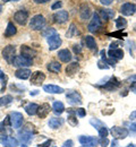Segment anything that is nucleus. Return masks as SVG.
Masks as SVG:
<instances>
[{
  "instance_id": "1",
  "label": "nucleus",
  "mask_w": 136,
  "mask_h": 147,
  "mask_svg": "<svg viewBox=\"0 0 136 147\" xmlns=\"http://www.w3.org/2000/svg\"><path fill=\"white\" fill-rule=\"evenodd\" d=\"M18 136L20 137V140L23 143H30L33 138V126H31V123H27L23 130H20L18 132Z\"/></svg>"
},
{
  "instance_id": "2",
  "label": "nucleus",
  "mask_w": 136,
  "mask_h": 147,
  "mask_svg": "<svg viewBox=\"0 0 136 147\" xmlns=\"http://www.w3.org/2000/svg\"><path fill=\"white\" fill-rule=\"evenodd\" d=\"M45 25V18L42 15H35L34 17H32L30 22V27L34 31H39L41 28H43Z\"/></svg>"
},
{
  "instance_id": "3",
  "label": "nucleus",
  "mask_w": 136,
  "mask_h": 147,
  "mask_svg": "<svg viewBox=\"0 0 136 147\" xmlns=\"http://www.w3.org/2000/svg\"><path fill=\"white\" fill-rule=\"evenodd\" d=\"M101 25H102V19L100 17V15L97 14V13H94L93 14V17L91 19L89 26H87V30L91 33H94V32L99 31V28H101Z\"/></svg>"
},
{
  "instance_id": "4",
  "label": "nucleus",
  "mask_w": 136,
  "mask_h": 147,
  "mask_svg": "<svg viewBox=\"0 0 136 147\" xmlns=\"http://www.w3.org/2000/svg\"><path fill=\"white\" fill-rule=\"evenodd\" d=\"M15 53H16V48L15 45H7L5 47V49L2 50V57L3 59L9 62V63H13V60L15 59Z\"/></svg>"
},
{
  "instance_id": "5",
  "label": "nucleus",
  "mask_w": 136,
  "mask_h": 147,
  "mask_svg": "<svg viewBox=\"0 0 136 147\" xmlns=\"http://www.w3.org/2000/svg\"><path fill=\"white\" fill-rule=\"evenodd\" d=\"M9 117H10V125L14 128L18 129L22 127L23 121H24V117H23L22 113H20V112H12L9 114Z\"/></svg>"
},
{
  "instance_id": "6",
  "label": "nucleus",
  "mask_w": 136,
  "mask_h": 147,
  "mask_svg": "<svg viewBox=\"0 0 136 147\" xmlns=\"http://www.w3.org/2000/svg\"><path fill=\"white\" fill-rule=\"evenodd\" d=\"M14 67H28V66H32V59H27L23 55H16L15 59L13 60V63H12Z\"/></svg>"
},
{
  "instance_id": "7",
  "label": "nucleus",
  "mask_w": 136,
  "mask_h": 147,
  "mask_svg": "<svg viewBox=\"0 0 136 147\" xmlns=\"http://www.w3.org/2000/svg\"><path fill=\"white\" fill-rule=\"evenodd\" d=\"M129 131L126 128H121V127H112L111 128V135L115 139H125L128 136Z\"/></svg>"
},
{
  "instance_id": "8",
  "label": "nucleus",
  "mask_w": 136,
  "mask_h": 147,
  "mask_svg": "<svg viewBox=\"0 0 136 147\" xmlns=\"http://www.w3.org/2000/svg\"><path fill=\"white\" fill-rule=\"evenodd\" d=\"M78 140L82 145L87 147H95L99 144V140L95 137H92V136H79Z\"/></svg>"
},
{
  "instance_id": "9",
  "label": "nucleus",
  "mask_w": 136,
  "mask_h": 147,
  "mask_svg": "<svg viewBox=\"0 0 136 147\" xmlns=\"http://www.w3.org/2000/svg\"><path fill=\"white\" fill-rule=\"evenodd\" d=\"M66 98H67V101H68V103L69 104H72V105H77V104H82V96H81V94L77 92H75V91H72L70 93H68L67 95H66Z\"/></svg>"
},
{
  "instance_id": "10",
  "label": "nucleus",
  "mask_w": 136,
  "mask_h": 147,
  "mask_svg": "<svg viewBox=\"0 0 136 147\" xmlns=\"http://www.w3.org/2000/svg\"><path fill=\"white\" fill-rule=\"evenodd\" d=\"M14 19L20 25H25L27 23V19H28V11L27 10H23V9L16 11L15 15H14Z\"/></svg>"
},
{
  "instance_id": "11",
  "label": "nucleus",
  "mask_w": 136,
  "mask_h": 147,
  "mask_svg": "<svg viewBox=\"0 0 136 147\" xmlns=\"http://www.w3.org/2000/svg\"><path fill=\"white\" fill-rule=\"evenodd\" d=\"M48 44H49V50L50 51H53V50L58 49L61 45V38H60L58 33L52 35V36L48 37Z\"/></svg>"
},
{
  "instance_id": "12",
  "label": "nucleus",
  "mask_w": 136,
  "mask_h": 147,
  "mask_svg": "<svg viewBox=\"0 0 136 147\" xmlns=\"http://www.w3.org/2000/svg\"><path fill=\"white\" fill-rule=\"evenodd\" d=\"M0 143L1 145L6 147H17L18 146V140L14 137H9V136H1L0 137Z\"/></svg>"
},
{
  "instance_id": "13",
  "label": "nucleus",
  "mask_w": 136,
  "mask_h": 147,
  "mask_svg": "<svg viewBox=\"0 0 136 147\" xmlns=\"http://www.w3.org/2000/svg\"><path fill=\"white\" fill-rule=\"evenodd\" d=\"M120 13L125 16H132L134 13H136V6L133 3H129V2L124 3L120 8Z\"/></svg>"
},
{
  "instance_id": "14",
  "label": "nucleus",
  "mask_w": 136,
  "mask_h": 147,
  "mask_svg": "<svg viewBox=\"0 0 136 147\" xmlns=\"http://www.w3.org/2000/svg\"><path fill=\"white\" fill-rule=\"evenodd\" d=\"M45 80V75L42 73V71H35V73H33L32 75V77H31V84L32 85H41L43 82Z\"/></svg>"
},
{
  "instance_id": "15",
  "label": "nucleus",
  "mask_w": 136,
  "mask_h": 147,
  "mask_svg": "<svg viewBox=\"0 0 136 147\" xmlns=\"http://www.w3.org/2000/svg\"><path fill=\"white\" fill-rule=\"evenodd\" d=\"M68 17H69V15L66 10H59L53 15V20L57 24H64L68 20Z\"/></svg>"
},
{
  "instance_id": "16",
  "label": "nucleus",
  "mask_w": 136,
  "mask_h": 147,
  "mask_svg": "<svg viewBox=\"0 0 136 147\" xmlns=\"http://www.w3.org/2000/svg\"><path fill=\"white\" fill-rule=\"evenodd\" d=\"M20 52H22V55L27 58V59H33L35 55H37V51L27 45H22L20 48Z\"/></svg>"
},
{
  "instance_id": "17",
  "label": "nucleus",
  "mask_w": 136,
  "mask_h": 147,
  "mask_svg": "<svg viewBox=\"0 0 136 147\" xmlns=\"http://www.w3.org/2000/svg\"><path fill=\"white\" fill-rule=\"evenodd\" d=\"M83 44L90 50H97V42L94 37L91 35H86L83 37Z\"/></svg>"
},
{
  "instance_id": "18",
  "label": "nucleus",
  "mask_w": 136,
  "mask_h": 147,
  "mask_svg": "<svg viewBox=\"0 0 136 147\" xmlns=\"http://www.w3.org/2000/svg\"><path fill=\"white\" fill-rule=\"evenodd\" d=\"M119 86H120V82L117 79L116 77H112V78H110L109 82H107V84L103 86V88L107 90V91H110V92H111V91L117 90Z\"/></svg>"
},
{
  "instance_id": "19",
  "label": "nucleus",
  "mask_w": 136,
  "mask_h": 147,
  "mask_svg": "<svg viewBox=\"0 0 136 147\" xmlns=\"http://www.w3.org/2000/svg\"><path fill=\"white\" fill-rule=\"evenodd\" d=\"M43 90H44V92L50 93V94H61L65 92V90L62 87H59L57 85H44Z\"/></svg>"
},
{
  "instance_id": "20",
  "label": "nucleus",
  "mask_w": 136,
  "mask_h": 147,
  "mask_svg": "<svg viewBox=\"0 0 136 147\" xmlns=\"http://www.w3.org/2000/svg\"><path fill=\"white\" fill-rule=\"evenodd\" d=\"M79 16L83 20L85 19H89L91 16V8L87 3H84L81 6V10H79Z\"/></svg>"
},
{
  "instance_id": "21",
  "label": "nucleus",
  "mask_w": 136,
  "mask_h": 147,
  "mask_svg": "<svg viewBox=\"0 0 136 147\" xmlns=\"http://www.w3.org/2000/svg\"><path fill=\"white\" fill-rule=\"evenodd\" d=\"M58 58L62 62H69L72 60V53L68 49H62L58 52Z\"/></svg>"
},
{
  "instance_id": "22",
  "label": "nucleus",
  "mask_w": 136,
  "mask_h": 147,
  "mask_svg": "<svg viewBox=\"0 0 136 147\" xmlns=\"http://www.w3.org/2000/svg\"><path fill=\"white\" fill-rule=\"evenodd\" d=\"M67 112H68V118H67V120H68V123H69L70 126H73V127L77 126L78 121H77V119H76V114H77L76 110H73V109H68V110H67Z\"/></svg>"
},
{
  "instance_id": "23",
  "label": "nucleus",
  "mask_w": 136,
  "mask_h": 147,
  "mask_svg": "<svg viewBox=\"0 0 136 147\" xmlns=\"http://www.w3.org/2000/svg\"><path fill=\"white\" fill-rule=\"evenodd\" d=\"M50 113V105L48 103H43L42 105L39 107V110H38V115L41 119H44L48 114Z\"/></svg>"
},
{
  "instance_id": "24",
  "label": "nucleus",
  "mask_w": 136,
  "mask_h": 147,
  "mask_svg": "<svg viewBox=\"0 0 136 147\" xmlns=\"http://www.w3.org/2000/svg\"><path fill=\"white\" fill-rule=\"evenodd\" d=\"M31 70L30 69H26V68H20V69H17L16 71H15V76L17 77V78H20V79H27V78H30V76H31Z\"/></svg>"
},
{
  "instance_id": "25",
  "label": "nucleus",
  "mask_w": 136,
  "mask_h": 147,
  "mask_svg": "<svg viewBox=\"0 0 136 147\" xmlns=\"http://www.w3.org/2000/svg\"><path fill=\"white\" fill-rule=\"evenodd\" d=\"M99 15H100L102 20H109V19L114 18L115 11L112 9H101Z\"/></svg>"
},
{
  "instance_id": "26",
  "label": "nucleus",
  "mask_w": 136,
  "mask_h": 147,
  "mask_svg": "<svg viewBox=\"0 0 136 147\" xmlns=\"http://www.w3.org/2000/svg\"><path fill=\"white\" fill-rule=\"evenodd\" d=\"M78 69H79V63L78 62H72L66 68V75L67 76H73V75L77 73Z\"/></svg>"
},
{
  "instance_id": "27",
  "label": "nucleus",
  "mask_w": 136,
  "mask_h": 147,
  "mask_svg": "<svg viewBox=\"0 0 136 147\" xmlns=\"http://www.w3.org/2000/svg\"><path fill=\"white\" fill-rule=\"evenodd\" d=\"M47 69L50 71V73H53V74H58L60 73L61 70V65L57 62V61H52V62H49L47 65Z\"/></svg>"
},
{
  "instance_id": "28",
  "label": "nucleus",
  "mask_w": 136,
  "mask_h": 147,
  "mask_svg": "<svg viewBox=\"0 0 136 147\" xmlns=\"http://www.w3.org/2000/svg\"><path fill=\"white\" fill-rule=\"evenodd\" d=\"M48 125H49V127H50V128L58 129L60 126H62V125H64V120H62L61 118H51V119L49 120Z\"/></svg>"
},
{
  "instance_id": "29",
  "label": "nucleus",
  "mask_w": 136,
  "mask_h": 147,
  "mask_svg": "<svg viewBox=\"0 0 136 147\" xmlns=\"http://www.w3.org/2000/svg\"><path fill=\"white\" fill-rule=\"evenodd\" d=\"M16 33H17V30H16L15 25H14L12 22H9V23L7 24V28H6V31H5V36L6 37L14 36Z\"/></svg>"
},
{
  "instance_id": "30",
  "label": "nucleus",
  "mask_w": 136,
  "mask_h": 147,
  "mask_svg": "<svg viewBox=\"0 0 136 147\" xmlns=\"http://www.w3.org/2000/svg\"><path fill=\"white\" fill-rule=\"evenodd\" d=\"M24 109H25L26 113H27L28 115H34V114H37V113H38L39 105H38L37 103H30V104H27Z\"/></svg>"
},
{
  "instance_id": "31",
  "label": "nucleus",
  "mask_w": 136,
  "mask_h": 147,
  "mask_svg": "<svg viewBox=\"0 0 136 147\" xmlns=\"http://www.w3.org/2000/svg\"><path fill=\"white\" fill-rule=\"evenodd\" d=\"M109 57L114 58L116 60H120L124 58V51L121 49H115V50H110L109 51Z\"/></svg>"
},
{
  "instance_id": "32",
  "label": "nucleus",
  "mask_w": 136,
  "mask_h": 147,
  "mask_svg": "<svg viewBox=\"0 0 136 147\" xmlns=\"http://www.w3.org/2000/svg\"><path fill=\"white\" fill-rule=\"evenodd\" d=\"M52 109H53V112L56 114H61L65 111V105H64V103H61L59 101H56V102H53Z\"/></svg>"
},
{
  "instance_id": "33",
  "label": "nucleus",
  "mask_w": 136,
  "mask_h": 147,
  "mask_svg": "<svg viewBox=\"0 0 136 147\" xmlns=\"http://www.w3.org/2000/svg\"><path fill=\"white\" fill-rule=\"evenodd\" d=\"M127 26V20L124 18V17H118L116 19V27L119 31H122L125 30Z\"/></svg>"
},
{
  "instance_id": "34",
  "label": "nucleus",
  "mask_w": 136,
  "mask_h": 147,
  "mask_svg": "<svg viewBox=\"0 0 136 147\" xmlns=\"http://www.w3.org/2000/svg\"><path fill=\"white\" fill-rule=\"evenodd\" d=\"M75 34H77L76 25H75V24H70V26H69V28H68V32L66 33V37H67V38H72Z\"/></svg>"
},
{
  "instance_id": "35",
  "label": "nucleus",
  "mask_w": 136,
  "mask_h": 147,
  "mask_svg": "<svg viewBox=\"0 0 136 147\" xmlns=\"http://www.w3.org/2000/svg\"><path fill=\"white\" fill-rule=\"evenodd\" d=\"M90 123L94 127V128L97 129V130H100V129L102 128V127H104L106 125L101 121V120H99V119H95V118H93V119H91L90 120Z\"/></svg>"
},
{
  "instance_id": "36",
  "label": "nucleus",
  "mask_w": 136,
  "mask_h": 147,
  "mask_svg": "<svg viewBox=\"0 0 136 147\" xmlns=\"http://www.w3.org/2000/svg\"><path fill=\"white\" fill-rule=\"evenodd\" d=\"M12 101H13V96H12V95L2 96V97H0V107H3V105L9 104Z\"/></svg>"
},
{
  "instance_id": "37",
  "label": "nucleus",
  "mask_w": 136,
  "mask_h": 147,
  "mask_svg": "<svg viewBox=\"0 0 136 147\" xmlns=\"http://www.w3.org/2000/svg\"><path fill=\"white\" fill-rule=\"evenodd\" d=\"M55 34H57V31L55 28H51V27H49V28H47V30H44L42 32V36L44 37H50L52 35H55Z\"/></svg>"
},
{
  "instance_id": "38",
  "label": "nucleus",
  "mask_w": 136,
  "mask_h": 147,
  "mask_svg": "<svg viewBox=\"0 0 136 147\" xmlns=\"http://www.w3.org/2000/svg\"><path fill=\"white\" fill-rule=\"evenodd\" d=\"M97 131H99V136H100V138H104V137H107V136H108V134H109L107 126L102 127V128L100 129V130H97Z\"/></svg>"
},
{
  "instance_id": "39",
  "label": "nucleus",
  "mask_w": 136,
  "mask_h": 147,
  "mask_svg": "<svg viewBox=\"0 0 136 147\" xmlns=\"http://www.w3.org/2000/svg\"><path fill=\"white\" fill-rule=\"evenodd\" d=\"M99 144L101 145V147H108V145H109V139H108L107 137L100 138V139H99Z\"/></svg>"
},
{
  "instance_id": "40",
  "label": "nucleus",
  "mask_w": 136,
  "mask_h": 147,
  "mask_svg": "<svg viewBox=\"0 0 136 147\" xmlns=\"http://www.w3.org/2000/svg\"><path fill=\"white\" fill-rule=\"evenodd\" d=\"M61 6H62V2H61V1H56V2L51 6V9H52V10H56V9L61 8Z\"/></svg>"
},
{
  "instance_id": "41",
  "label": "nucleus",
  "mask_w": 136,
  "mask_h": 147,
  "mask_svg": "<svg viewBox=\"0 0 136 147\" xmlns=\"http://www.w3.org/2000/svg\"><path fill=\"white\" fill-rule=\"evenodd\" d=\"M76 112H77L78 117H81V118L85 117V114H86V111H85V109H83V108H79V109H77V110H76Z\"/></svg>"
},
{
  "instance_id": "42",
  "label": "nucleus",
  "mask_w": 136,
  "mask_h": 147,
  "mask_svg": "<svg viewBox=\"0 0 136 147\" xmlns=\"http://www.w3.org/2000/svg\"><path fill=\"white\" fill-rule=\"evenodd\" d=\"M73 146H74V143H73V140H72V139L66 140V142L64 143V145H62V147H73Z\"/></svg>"
},
{
  "instance_id": "43",
  "label": "nucleus",
  "mask_w": 136,
  "mask_h": 147,
  "mask_svg": "<svg viewBox=\"0 0 136 147\" xmlns=\"http://www.w3.org/2000/svg\"><path fill=\"white\" fill-rule=\"evenodd\" d=\"M97 67H99L100 69H108V68H109V67L107 66V63H104V65H103V63H102V61H99V62H97Z\"/></svg>"
},
{
  "instance_id": "44",
  "label": "nucleus",
  "mask_w": 136,
  "mask_h": 147,
  "mask_svg": "<svg viewBox=\"0 0 136 147\" xmlns=\"http://www.w3.org/2000/svg\"><path fill=\"white\" fill-rule=\"evenodd\" d=\"M73 50H74V52H75V53H81V51H82L81 47H79V45H77V44H74Z\"/></svg>"
},
{
  "instance_id": "45",
  "label": "nucleus",
  "mask_w": 136,
  "mask_h": 147,
  "mask_svg": "<svg viewBox=\"0 0 136 147\" xmlns=\"http://www.w3.org/2000/svg\"><path fill=\"white\" fill-rule=\"evenodd\" d=\"M100 1H101V3L104 5V6H110V5L114 2V0H100Z\"/></svg>"
},
{
  "instance_id": "46",
  "label": "nucleus",
  "mask_w": 136,
  "mask_h": 147,
  "mask_svg": "<svg viewBox=\"0 0 136 147\" xmlns=\"http://www.w3.org/2000/svg\"><path fill=\"white\" fill-rule=\"evenodd\" d=\"M51 145V139L50 140H47L45 143H43V144H40V145H38V147H48Z\"/></svg>"
},
{
  "instance_id": "47",
  "label": "nucleus",
  "mask_w": 136,
  "mask_h": 147,
  "mask_svg": "<svg viewBox=\"0 0 136 147\" xmlns=\"http://www.w3.org/2000/svg\"><path fill=\"white\" fill-rule=\"evenodd\" d=\"M118 42H112L111 44H110V50H115V49H118L117 47H118Z\"/></svg>"
},
{
  "instance_id": "48",
  "label": "nucleus",
  "mask_w": 136,
  "mask_h": 147,
  "mask_svg": "<svg viewBox=\"0 0 136 147\" xmlns=\"http://www.w3.org/2000/svg\"><path fill=\"white\" fill-rule=\"evenodd\" d=\"M111 147H120L119 143H118V139H114L111 142Z\"/></svg>"
},
{
  "instance_id": "49",
  "label": "nucleus",
  "mask_w": 136,
  "mask_h": 147,
  "mask_svg": "<svg viewBox=\"0 0 136 147\" xmlns=\"http://www.w3.org/2000/svg\"><path fill=\"white\" fill-rule=\"evenodd\" d=\"M110 36H118V37H122V35H126V34H122V33H120V32H118V33H111V34H109Z\"/></svg>"
},
{
  "instance_id": "50",
  "label": "nucleus",
  "mask_w": 136,
  "mask_h": 147,
  "mask_svg": "<svg viewBox=\"0 0 136 147\" xmlns=\"http://www.w3.org/2000/svg\"><path fill=\"white\" fill-rule=\"evenodd\" d=\"M128 82H132V83H134V82H136V76H131L128 79H127Z\"/></svg>"
},
{
  "instance_id": "51",
  "label": "nucleus",
  "mask_w": 136,
  "mask_h": 147,
  "mask_svg": "<svg viewBox=\"0 0 136 147\" xmlns=\"http://www.w3.org/2000/svg\"><path fill=\"white\" fill-rule=\"evenodd\" d=\"M37 3H45V2H48V1H50V0H34Z\"/></svg>"
},
{
  "instance_id": "52",
  "label": "nucleus",
  "mask_w": 136,
  "mask_h": 147,
  "mask_svg": "<svg viewBox=\"0 0 136 147\" xmlns=\"http://www.w3.org/2000/svg\"><path fill=\"white\" fill-rule=\"evenodd\" d=\"M131 129L136 132V123H132V125H131Z\"/></svg>"
},
{
  "instance_id": "53",
  "label": "nucleus",
  "mask_w": 136,
  "mask_h": 147,
  "mask_svg": "<svg viewBox=\"0 0 136 147\" xmlns=\"http://www.w3.org/2000/svg\"><path fill=\"white\" fill-rule=\"evenodd\" d=\"M134 118H136V111L135 112H133L132 115H131V119H134Z\"/></svg>"
},
{
  "instance_id": "54",
  "label": "nucleus",
  "mask_w": 136,
  "mask_h": 147,
  "mask_svg": "<svg viewBox=\"0 0 136 147\" xmlns=\"http://www.w3.org/2000/svg\"><path fill=\"white\" fill-rule=\"evenodd\" d=\"M126 147H136L135 144H129V145H127Z\"/></svg>"
},
{
  "instance_id": "55",
  "label": "nucleus",
  "mask_w": 136,
  "mask_h": 147,
  "mask_svg": "<svg viewBox=\"0 0 136 147\" xmlns=\"http://www.w3.org/2000/svg\"><path fill=\"white\" fill-rule=\"evenodd\" d=\"M3 2H8V1H18V0H2Z\"/></svg>"
},
{
  "instance_id": "56",
  "label": "nucleus",
  "mask_w": 136,
  "mask_h": 147,
  "mask_svg": "<svg viewBox=\"0 0 136 147\" xmlns=\"http://www.w3.org/2000/svg\"><path fill=\"white\" fill-rule=\"evenodd\" d=\"M2 75H3V73H2V71H1V70H0V78H1V77H2Z\"/></svg>"
},
{
  "instance_id": "57",
  "label": "nucleus",
  "mask_w": 136,
  "mask_h": 147,
  "mask_svg": "<svg viewBox=\"0 0 136 147\" xmlns=\"http://www.w3.org/2000/svg\"><path fill=\"white\" fill-rule=\"evenodd\" d=\"M1 9H2V7H1V5H0V14H1Z\"/></svg>"
},
{
  "instance_id": "58",
  "label": "nucleus",
  "mask_w": 136,
  "mask_h": 147,
  "mask_svg": "<svg viewBox=\"0 0 136 147\" xmlns=\"http://www.w3.org/2000/svg\"><path fill=\"white\" fill-rule=\"evenodd\" d=\"M22 147H27V146H22Z\"/></svg>"
},
{
  "instance_id": "59",
  "label": "nucleus",
  "mask_w": 136,
  "mask_h": 147,
  "mask_svg": "<svg viewBox=\"0 0 136 147\" xmlns=\"http://www.w3.org/2000/svg\"><path fill=\"white\" fill-rule=\"evenodd\" d=\"M82 147H87V146H82Z\"/></svg>"
}]
</instances>
